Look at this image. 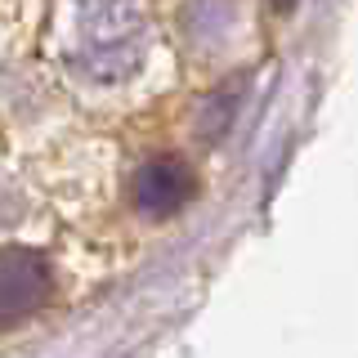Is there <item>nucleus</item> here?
Instances as JSON below:
<instances>
[{
	"label": "nucleus",
	"instance_id": "423d86ee",
	"mask_svg": "<svg viewBox=\"0 0 358 358\" xmlns=\"http://www.w3.org/2000/svg\"><path fill=\"white\" fill-rule=\"evenodd\" d=\"M18 215H22V193L0 175V224H14Z\"/></svg>",
	"mask_w": 358,
	"mask_h": 358
},
{
	"label": "nucleus",
	"instance_id": "0eeeda50",
	"mask_svg": "<svg viewBox=\"0 0 358 358\" xmlns=\"http://www.w3.org/2000/svg\"><path fill=\"white\" fill-rule=\"evenodd\" d=\"M291 5H296V0H273V9H291Z\"/></svg>",
	"mask_w": 358,
	"mask_h": 358
},
{
	"label": "nucleus",
	"instance_id": "20e7f679",
	"mask_svg": "<svg viewBox=\"0 0 358 358\" xmlns=\"http://www.w3.org/2000/svg\"><path fill=\"white\" fill-rule=\"evenodd\" d=\"M242 27V5L238 0H188L179 9V31L197 54L224 50Z\"/></svg>",
	"mask_w": 358,
	"mask_h": 358
},
{
	"label": "nucleus",
	"instance_id": "7ed1b4c3",
	"mask_svg": "<svg viewBox=\"0 0 358 358\" xmlns=\"http://www.w3.org/2000/svg\"><path fill=\"white\" fill-rule=\"evenodd\" d=\"M130 197L148 220H166L193 197V171L179 157H152L130 179Z\"/></svg>",
	"mask_w": 358,
	"mask_h": 358
},
{
	"label": "nucleus",
	"instance_id": "f257e3e1",
	"mask_svg": "<svg viewBox=\"0 0 358 358\" xmlns=\"http://www.w3.org/2000/svg\"><path fill=\"white\" fill-rule=\"evenodd\" d=\"M148 50V22L134 0H76L67 63L94 85H117L139 72Z\"/></svg>",
	"mask_w": 358,
	"mask_h": 358
},
{
	"label": "nucleus",
	"instance_id": "39448f33",
	"mask_svg": "<svg viewBox=\"0 0 358 358\" xmlns=\"http://www.w3.org/2000/svg\"><path fill=\"white\" fill-rule=\"evenodd\" d=\"M242 90H246V76H238V81H233L229 90H220L215 99H206V108H201V134H206V139H215V134L229 126V117H233V108L242 103Z\"/></svg>",
	"mask_w": 358,
	"mask_h": 358
},
{
	"label": "nucleus",
	"instance_id": "f03ea898",
	"mask_svg": "<svg viewBox=\"0 0 358 358\" xmlns=\"http://www.w3.org/2000/svg\"><path fill=\"white\" fill-rule=\"evenodd\" d=\"M50 296V264L27 246H0V331L36 313Z\"/></svg>",
	"mask_w": 358,
	"mask_h": 358
}]
</instances>
